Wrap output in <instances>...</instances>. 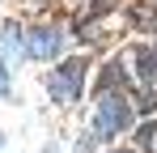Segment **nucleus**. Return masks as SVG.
<instances>
[{
    "instance_id": "f257e3e1",
    "label": "nucleus",
    "mask_w": 157,
    "mask_h": 153,
    "mask_svg": "<svg viewBox=\"0 0 157 153\" xmlns=\"http://www.w3.org/2000/svg\"><path fill=\"white\" fill-rule=\"evenodd\" d=\"M136 119V106H132L123 94H102L98 106H94V132L98 136H123Z\"/></svg>"
},
{
    "instance_id": "f03ea898",
    "label": "nucleus",
    "mask_w": 157,
    "mask_h": 153,
    "mask_svg": "<svg viewBox=\"0 0 157 153\" xmlns=\"http://www.w3.org/2000/svg\"><path fill=\"white\" fill-rule=\"evenodd\" d=\"M85 73H89V60H64V64H55L51 81H47V89H51L55 102H77L81 98V85H85Z\"/></svg>"
},
{
    "instance_id": "7ed1b4c3",
    "label": "nucleus",
    "mask_w": 157,
    "mask_h": 153,
    "mask_svg": "<svg viewBox=\"0 0 157 153\" xmlns=\"http://www.w3.org/2000/svg\"><path fill=\"white\" fill-rule=\"evenodd\" d=\"M64 47V34L55 30V26H34L26 30V55L30 60H55Z\"/></svg>"
},
{
    "instance_id": "20e7f679",
    "label": "nucleus",
    "mask_w": 157,
    "mask_h": 153,
    "mask_svg": "<svg viewBox=\"0 0 157 153\" xmlns=\"http://www.w3.org/2000/svg\"><path fill=\"white\" fill-rule=\"evenodd\" d=\"M0 51H4L9 60H21V55H26V34H21V26H4Z\"/></svg>"
},
{
    "instance_id": "39448f33",
    "label": "nucleus",
    "mask_w": 157,
    "mask_h": 153,
    "mask_svg": "<svg viewBox=\"0 0 157 153\" xmlns=\"http://www.w3.org/2000/svg\"><path fill=\"white\" fill-rule=\"evenodd\" d=\"M136 64H140V81L153 85V81H157V51L153 47H140V51H136Z\"/></svg>"
},
{
    "instance_id": "423d86ee",
    "label": "nucleus",
    "mask_w": 157,
    "mask_h": 153,
    "mask_svg": "<svg viewBox=\"0 0 157 153\" xmlns=\"http://www.w3.org/2000/svg\"><path fill=\"white\" fill-rule=\"evenodd\" d=\"M140 145H144V149H153V153H157V124H149V128H144V132H140Z\"/></svg>"
},
{
    "instance_id": "0eeeda50",
    "label": "nucleus",
    "mask_w": 157,
    "mask_h": 153,
    "mask_svg": "<svg viewBox=\"0 0 157 153\" xmlns=\"http://www.w3.org/2000/svg\"><path fill=\"white\" fill-rule=\"evenodd\" d=\"M9 94V68H4V60H0V98Z\"/></svg>"
},
{
    "instance_id": "6e6552de",
    "label": "nucleus",
    "mask_w": 157,
    "mask_h": 153,
    "mask_svg": "<svg viewBox=\"0 0 157 153\" xmlns=\"http://www.w3.org/2000/svg\"><path fill=\"white\" fill-rule=\"evenodd\" d=\"M115 153H132V149H115Z\"/></svg>"
}]
</instances>
